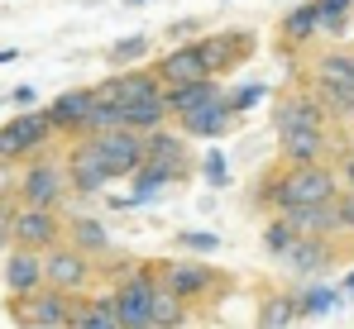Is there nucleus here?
Here are the masks:
<instances>
[{"label":"nucleus","instance_id":"ddd939ff","mask_svg":"<svg viewBox=\"0 0 354 329\" xmlns=\"http://www.w3.org/2000/svg\"><path fill=\"white\" fill-rule=\"evenodd\" d=\"M5 286H10L15 296L39 291V286H44V253H34V248H19V243H15V253L5 258Z\"/></svg>","mask_w":354,"mask_h":329},{"label":"nucleus","instance_id":"a211bd4d","mask_svg":"<svg viewBox=\"0 0 354 329\" xmlns=\"http://www.w3.org/2000/svg\"><path fill=\"white\" fill-rule=\"evenodd\" d=\"M221 96V81L216 77H196V81H182V86H168L163 91V106H168V114H187V110L206 106V101H216Z\"/></svg>","mask_w":354,"mask_h":329},{"label":"nucleus","instance_id":"2f4dec72","mask_svg":"<svg viewBox=\"0 0 354 329\" xmlns=\"http://www.w3.org/2000/svg\"><path fill=\"white\" fill-rule=\"evenodd\" d=\"M144 48H149V39H144V34H134V39H124V43H115V48H111V62H124V67H129V62H139V53H144Z\"/></svg>","mask_w":354,"mask_h":329},{"label":"nucleus","instance_id":"c756f323","mask_svg":"<svg viewBox=\"0 0 354 329\" xmlns=\"http://www.w3.org/2000/svg\"><path fill=\"white\" fill-rule=\"evenodd\" d=\"M263 243H268V253H278V258H283V253L297 243V229L288 224V219H278V224H268V229H263Z\"/></svg>","mask_w":354,"mask_h":329},{"label":"nucleus","instance_id":"2eb2a0df","mask_svg":"<svg viewBox=\"0 0 354 329\" xmlns=\"http://www.w3.org/2000/svg\"><path fill=\"white\" fill-rule=\"evenodd\" d=\"M244 34H206V39H196V53L206 62V77H221L225 67H235L239 57H244Z\"/></svg>","mask_w":354,"mask_h":329},{"label":"nucleus","instance_id":"dca6fc26","mask_svg":"<svg viewBox=\"0 0 354 329\" xmlns=\"http://www.w3.org/2000/svg\"><path fill=\"white\" fill-rule=\"evenodd\" d=\"M158 81L163 86H182V81H196V77H206V62L196 53V43H182V48H168V53L158 57Z\"/></svg>","mask_w":354,"mask_h":329},{"label":"nucleus","instance_id":"6ab92c4d","mask_svg":"<svg viewBox=\"0 0 354 329\" xmlns=\"http://www.w3.org/2000/svg\"><path fill=\"white\" fill-rule=\"evenodd\" d=\"M211 281L216 272L211 268H201V263H173V268H163V286L182 296V301H192V296H206L211 291Z\"/></svg>","mask_w":354,"mask_h":329},{"label":"nucleus","instance_id":"7ed1b4c3","mask_svg":"<svg viewBox=\"0 0 354 329\" xmlns=\"http://www.w3.org/2000/svg\"><path fill=\"white\" fill-rule=\"evenodd\" d=\"M153 291H158V277L153 272H134L120 281V291L111 296L115 301V320L120 329H153Z\"/></svg>","mask_w":354,"mask_h":329},{"label":"nucleus","instance_id":"f8f14e48","mask_svg":"<svg viewBox=\"0 0 354 329\" xmlns=\"http://www.w3.org/2000/svg\"><path fill=\"white\" fill-rule=\"evenodd\" d=\"M230 124H235V110H230L225 96H216V101H206V106H196V110L182 114V129H187L192 139H221Z\"/></svg>","mask_w":354,"mask_h":329},{"label":"nucleus","instance_id":"393cba45","mask_svg":"<svg viewBox=\"0 0 354 329\" xmlns=\"http://www.w3.org/2000/svg\"><path fill=\"white\" fill-rule=\"evenodd\" d=\"M288 263H292L297 272H321L326 268V243L321 239H306V234H297V243L283 253Z\"/></svg>","mask_w":354,"mask_h":329},{"label":"nucleus","instance_id":"f257e3e1","mask_svg":"<svg viewBox=\"0 0 354 329\" xmlns=\"http://www.w3.org/2000/svg\"><path fill=\"white\" fill-rule=\"evenodd\" d=\"M273 201H278V210L326 206V201H335V172L321 163H292L283 181H273Z\"/></svg>","mask_w":354,"mask_h":329},{"label":"nucleus","instance_id":"4468645a","mask_svg":"<svg viewBox=\"0 0 354 329\" xmlns=\"http://www.w3.org/2000/svg\"><path fill=\"white\" fill-rule=\"evenodd\" d=\"M91 101H96V91H91V86H86V91H62L58 101L44 110V114H48V124H53V134H82Z\"/></svg>","mask_w":354,"mask_h":329},{"label":"nucleus","instance_id":"4c0bfd02","mask_svg":"<svg viewBox=\"0 0 354 329\" xmlns=\"http://www.w3.org/2000/svg\"><path fill=\"white\" fill-rule=\"evenodd\" d=\"M15 106H34V86H15Z\"/></svg>","mask_w":354,"mask_h":329},{"label":"nucleus","instance_id":"412c9836","mask_svg":"<svg viewBox=\"0 0 354 329\" xmlns=\"http://www.w3.org/2000/svg\"><path fill=\"white\" fill-rule=\"evenodd\" d=\"M283 158L288 163H321L326 153V134L321 129H283Z\"/></svg>","mask_w":354,"mask_h":329},{"label":"nucleus","instance_id":"a878e982","mask_svg":"<svg viewBox=\"0 0 354 329\" xmlns=\"http://www.w3.org/2000/svg\"><path fill=\"white\" fill-rule=\"evenodd\" d=\"M316 29H321V19H316V0H311V5H297L292 14L283 19V39H288V43H306Z\"/></svg>","mask_w":354,"mask_h":329},{"label":"nucleus","instance_id":"9b49d317","mask_svg":"<svg viewBox=\"0 0 354 329\" xmlns=\"http://www.w3.org/2000/svg\"><path fill=\"white\" fill-rule=\"evenodd\" d=\"M5 139H10L15 158H24V153H34V148H44V143L53 139V124H48L44 110H24V114H15V119L5 124Z\"/></svg>","mask_w":354,"mask_h":329},{"label":"nucleus","instance_id":"1a4fd4ad","mask_svg":"<svg viewBox=\"0 0 354 329\" xmlns=\"http://www.w3.org/2000/svg\"><path fill=\"white\" fill-rule=\"evenodd\" d=\"M19 315H24V325H39V329H58L72 320V306H67V291H29V296H19Z\"/></svg>","mask_w":354,"mask_h":329},{"label":"nucleus","instance_id":"aec40b11","mask_svg":"<svg viewBox=\"0 0 354 329\" xmlns=\"http://www.w3.org/2000/svg\"><path fill=\"white\" fill-rule=\"evenodd\" d=\"M321 124H326V110L316 96H288L278 106V134L283 129H321Z\"/></svg>","mask_w":354,"mask_h":329},{"label":"nucleus","instance_id":"c85d7f7f","mask_svg":"<svg viewBox=\"0 0 354 329\" xmlns=\"http://www.w3.org/2000/svg\"><path fill=\"white\" fill-rule=\"evenodd\" d=\"M350 10H354V0H316V19H321L326 34H340Z\"/></svg>","mask_w":354,"mask_h":329},{"label":"nucleus","instance_id":"423d86ee","mask_svg":"<svg viewBox=\"0 0 354 329\" xmlns=\"http://www.w3.org/2000/svg\"><path fill=\"white\" fill-rule=\"evenodd\" d=\"M62 172H67V186H72V191H82V196H96V191H106V186L115 181V177L106 172V163H101V153H96V143H91V139H82V143L67 153Z\"/></svg>","mask_w":354,"mask_h":329},{"label":"nucleus","instance_id":"72a5a7b5","mask_svg":"<svg viewBox=\"0 0 354 329\" xmlns=\"http://www.w3.org/2000/svg\"><path fill=\"white\" fill-rule=\"evenodd\" d=\"M330 206H335V224H345V229H354V191H350V196H335Z\"/></svg>","mask_w":354,"mask_h":329},{"label":"nucleus","instance_id":"f704fd0d","mask_svg":"<svg viewBox=\"0 0 354 329\" xmlns=\"http://www.w3.org/2000/svg\"><path fill=\"white\" fill-rule=\"evenodd\" d=\"M225 101H230V96H225ZM259 101H263V86H244V91H239L235 101H230V110H249V106H259Z\"/></svg>","mask_w":354,"mask_h":329},{"label":"nucleus","instance_id":"473e14b6","mask_svg":"<svg viewBox=\"0 0 354 329\" xmlns=\"http://www.w3.org/2000/svg\"><path fill=\"white\" fill-rule=\"evenodd\" d=\"M177 243H182L187 253H216V248H221V239H216V234H201V229H187Z\"/></svg>","mask_w":354,"mask_h":329},{"label":"nucleus","instance_id":"ea45409f","mask_svg":"<svg viewBox=\"0 0 354 329\" xmlns=\"http://www.w3.org/2000/svg\"><path fill=\"white\" fill-rule=\"evenodd\" d=\"M15 57H19V53H10V48H5V53H0V62H15Z\"/></svg>","mask_w":354,"mask_h":329},{"label":"nucleus","instance_id":"58836bf2","mask_svg":"<svg viewBox=\"0 0 354 329\" xmlns=\"http://www.w3.org/2000/svg\"><path fill=\"white\" fill-rule=\"evenodd\" d=\"M345 177H350V191H354V158L345 163Z\"/></svg>","mask_w":354,"mask_h":329},{"label":"nucleus","instance_id":"4be33fe9","mask_svg":"<svg viewBox=\"0 0 354 329\" xmlns=\"http://www.w3.org/2000/svg\"><path fill=\"white\" fill-rule=\"evenodd\" d=\"M120 124H124V129H139V134L168 124V106H163V96H144V101L120 106Z\"/></svg>","mask_w":354,"mask_h":329},{"label":"nucleus","instance_id":"b1692460","mask_svg":"<svg viewBox=\"0 0 354 329\" xmlns=\"http://www.w3.org/2000/svg\"><path fill=\"white\" fill-rule=\"evenodd\" d=\"M149 315H153V329H177L182 320H187V301L173 296V291L158 281V291H153V310H149Z\"/></svg>","mask_w":354,"mask_h":329},{"label":"nucleus","instance_id":"9d476101","mask_svg":"<svg viewBox=\"0 0 354 329\" xmlns=\"http://www.w3.org/2000/svg\"><path fill=\"white\" fill-rule=\"evenodd\" d=\"M96 96L115 101V106H129V101H144V96H163V81L153 67H139V72H120L115 81L96 86Z\"/></svg>","mask_w":354,"mask_h":329},{"label":"nucleus","instance_id":"20e7f679","mask_svg":"<svg viewBox=\"0 0 354 329\" xmlns=\"http://www.w3.org/2000/svg\"><path fill=\"white\" fill-rule=\"evenodd\" d=\"M91 143H96V153H101V163L111 177H134V167L144 163V134L139 129H101V134H86Z\"/></svg>","mask_w":354,"mask_h":329},{"label":"nucleus","instance_id":"f3484780","mask_svg":"<svg viewBox=\"0 0 354 329\" xmlns=\"http://www.w3.org/2000/svg\"><path fill=\"white\" fill-rule=\"evenodd\" d=\"M144 163L168 167V172H177V177H182V172H187V143L158 124V129H149V134H144Z\"/></svg>","mask_w":354,"mask_h":329},{"label":"nucleus","instance_id":"6e6552de","mask_svg":"<svg viewBox=\"0 0 354 329\" xmlns=\"http://www.w3.org/2000/svg\"><path fill=\"white\" fill-rule=\"evenodd\" d=\"M62 191H67V172H62V163H34L29 172H24V181H19L24 206H53V210H58Z\"/></svg>","mask_w":354,"mask_h":329},{"label":"nucleus","instance_id":"c9c22d12","mask_svg":"<svg viewBox=\"0 0 354 329\" xmlns=\"http://www.w3.org/2000/svg\"><path fill=\"white\" fill-rule=\"evenodd\" d=\"M206 177H211V181H216V186H221V181H225V158H221V153H211V158H206Z\"/></svg>","mask_w":354,"mask_h":329},{"label":"nucleus","instance_id":"a19ab883","mask_svg":"<svg viewBox=\"0 0 354 329\" xmlns=\"http://www.w3.org/2000/svg\"><path fill=\"white\" fill-rule=\"evenodd\" d=\"M345 286H350V291H354V277H350V281H345Z\"/></svg>","mask_w":354,"mask_h":329},{"label":"nucleus","instance_id":"cd10ccee","mask_svg":"<svg viewBox=\"0 0 354 329\" xmlns=\"http://www.w3.org/2000/svg\"><path fill=\"white\" fill-rule=\"evenodd\" d=\"M72 239H77L82 253H106V248H111V239H106V229H101L96 219H77V224H72Z\"/></svg>","mask_w":354,"mask_h":329},{"label":"nucleus","instance_id":"bb28decb","mask_svg":"<svg viewBox=\"0 0 354 329\" xmlns=\"http://www.w3.org/2000/svg\"><path fill=\"white\" fill-rule=\"evenodd\" d=\"M72 325H77V329H120V320H115V301H96V306L77 310V315H72Z\"/></svg>","mask_w":354,"mask_h":329},{"label":"nucleus","instance_id":"5701e85b","mask_svg":"<svg viewBox=\"0 0 354 329\" xmlns=\"http://www.w3.org/2000/svg\"><path fill=\"white\" fill-rule=\"evenodd\" d=\"M283 219L292 224L297 234H326V229H340L335 224V206H297V210H283Z\"/></svg>","mask_w":354,"mask_h":329},{"label":"nucleus","instance_id":"e433bc0d","mask_svg":"<svg viewBox=\"0 0 354 329\" xmlns=\"http://www.w3.org/2000/svg\"><path fill=\"white\" fill-rule=\"evenodd\" d=\"M330 301H335L330 291H311V296H306V310H311V315H321V310H330Z\"/></svg>","mask_w":354,"mask_h":329},{"label":"nucleus","instance_id":"39448f33","mask_svg":"<svg viewBox=\"0 0 354 329\" xmlns=\"http://www.w3.org/2000/svg\"><path fill=\"white\" fill-rule=\"evenodd\" d=\"M10 239L19 248H34V253H48L53 243H62V219L53 206H19L15 224H10Z\"/></svg>","mask_w":354,"mask_h":329},{"label":"nucleus","instance_id":"0eeeda50","mask_svg":"<svg viewBox=\"0 0 354 329\" xmlns=\"http://www.w3.org/2000/svg\"><path fill=\"white\" fill-rule=\"evenodd\" d=\"M44 281H48L53 291H82V286L91 281L86 253H82V248H67V243H53V248L44 253Z\"/></svg>","mask_w":354,"mask_h":329},{"label":"nucleus","instance_id":"7c9ffc66","mask_svg":"<svg viewBox=\"0 0 354 329\" xmlns=\"http://www.w3.org/2000/svg\"><path fill=\"white\" fill-rule=\"evenodd\" d=\"M259 325H263V329L292 325V301H283V296H278V301H268V306H263V315H259Z\"/></svg>","mask_w":354,"mask_h":329},{"label":"nucleus","instance_id":"f03ea898","mask_svg":"<svg viewBox=\"0 0 354 329\" xmlns=\"http://www.w3.org/2000/svg\"><path fill=\"white\" fill-rule=\"evenodd\" d=\"M321 110L330 114H354V57L350 53H326L316 62V91Z\"/></svg>","mask_w":354,"mask_h":329}]
</instances>
